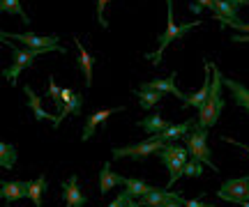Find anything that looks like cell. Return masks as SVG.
I'll use <instances>...</instances> for the list:
<instances>
[{
	"label": "cell",
	"mask_w": 249,
	"mask_h": 207,
	"mask_svg": "<svg viewBox=\"0 0 249 207\" xmlns=\"http://www.w3.org/2000/svg\"><path fill=\"white\" fill-rule=\"evenodd\" d=\"M224 88L231 92L233 101H235L242 111H247V113H249V88H247V85L238 83L235 79H224Z\"/></svg>",
	"instance_id": "17"
},
{
	"label": "cell",
	"mask_w": 249,
	"mask_h": 207,
	"mask_svg": "<svg viewBox=\"0 0 249 207\" xmlns=\"http://www.w3.org/2000/svg\"><path fill=\"white\" fill-rule=\"evenodd\" d=\"M113 0H97V21H99V26L102 28H107L108 30V21L107 16H104V9H107V5H111Z\"/></svg>",
	"instance_id": "30"
},
{
	"label": "cell",
	"mask_w": 249,
	"mask_h": 207,
	"mask_svg": "<svg viewBox=\"0 0 249 207\" xmlns=\"http://www.w3.org/2000/svg\"><path fill=\"white\" fill-rule=\"evenodd\" d=\"M136 205H139V203H136ZM139 207H141V205H139Z\"/></svg>",
	"instance_id": "39"
},
{
	"label": "cell",
	"mask_w": 249,
	"mask_h": 207,
	"mask_svg": "<svg viewBox=\"0 0 249 207\" xmlns=\"http://www.w3.org/2000/svg\"><path fill=\"white\" fill-rule=\"evenodd\" d=\"M123 207H129V205H127V203H124V205H123Z\"/></svg>",
	"instance_id": "37"
},
{
	"label": "cell",
	"mask_w": 249,
	"mask_h": 207,
	"mask_svg": "<svg viewBox=\"0 0 249 207\" xmlns=\"http://www.w3.org/2000/svg\"><path fill=\"white\" fill-rule=\"evenodd\" d=\"M157 157L169 168V189H171L182 177V168H185L187 159H189V152H187V147H182L178 143H164V147L157 152Z\"/></svg>",
	"instance_id": "4"
},
{
	"label": "cell",
	"mask_w": 249,
	"mask_h": 207,
	"mask_svg": "<svg viewBox=\"0 0 249 207\" xmlns=\"http://www.w3.org/2000/svg\"><path fill=\"white\" fill-rule=\"evenodd\" d=\"M46 191V175H37L33 182H28V198L35 207H42V196Z\"/></svg>",
	"instance_id": "23"
},
{
	"label": "cell",
	"mask_w": 249,
	"mask_h": 207,
	"mask_svg": "<svg viewBox=\"0 0 249 207\" xmlns=\"http://www.w3.org/2000/svg\"><path fill=\"white\" fill-rule=\"evenodd\" d=\"M189 9H192V12H194V14H201V12H203V9L198 7V5H196V2H192V5H189Z\"/></svg>",
	"instance_id": "35"
},
{
	"label": "cell",
	"mask_w": 249,
	"mask_h": 207,
	"mask_svg": "<svg viewBox=\"0 0 249 207\" xmlns=\"http://www.w3.org/2000/svg\"><path fill=\"white\" fill-rule=\"evenodd\" d=\"M0 42L12 48V64L2 69V76L7 79L9 85H14L17 79H18V74L23 72V69H28V67H33L39 55L49 53V51H44V48H21V46H14L12 42H7L5 37H0Z\"/></svg>",
	"instance_id": "3"
},
{
	"label": "cell",
	"mask_w": 249,
	"mask_h": 207,
	"mask_svg": "<svg viewBox=\"0 0 249 207\" xmlns=\"http://www.w3.org/2000/svg\"><path fill=\"white\" fill-rule=\"evenodd\" d=\"M169 125L171 122L161 115H148V117H143V120L136 122V127H141L143 131H148L150 136H160L164 129H169Z\"/></svg>",
	"instance_id": "20"
},
{
	"label": "cell",
	"mask_w": 249,
	"mask_h": 207,
	"mask_svg": "<svg viewBox=\"0 0 249 207\" xmlns=\"http://www.w3.org/2000/svg\"><path fill=\"white\" fill-rule=\"evenodd\" d=\"M76 42V48H79V67L81 72H83V79H86V85H92V67H95V60H92V55L86 51V46L81 44L79 39H74Z\"/></svg>",
	"instance_id": "21"
},
{
	"label": "cell",
	"mask_w": 249,
	"mask_h": 207,
	"mask_svg": "<svg viewBox=\"0 0 249 207\" xmlns=\"http://www.w3.org/2000/svg\"><path fill=\"white\" fill-rule=\"evenodd\" d=\"M124 193L129 196V198H143L148 191H152V187L148 182L143 180H136V177H124Z\"/></svg>",
	"instance_id": "22"
},
{
	"label": "cell",
	"mask_w": 249,
	"mask_h": 207,
	"mask_svg": "<svg viewBox=\"0 0 249 207\" xmlns=\"http://www.w3.org/2000/svg\"><path fill=\"white\" fill-rule=\"evenodd\" d=\"M120 111H124V106H113V108H102V111H97V113H92V115L86 120V125H83V134H81V141H90L92 136H95V131H97V127L104 122V120H108L111 115H116V113H120Z\"/></svg>",
	"instance_id": "10"
},
{
	"label": "cell",
	"mask_w": 249,
	"mask_h": 207,
	"mask_svg": "<svg viewBox=\"0 0 249 207\" xmlns=\"http://www.w3.org/2000/svg\"><path fill=\"white\" fill-rule=\"evenodd\" d=\"M226 2H231V5H233L235 9L242 7V5H247V0H226Z\"/></svg>",
	"instance_id": "34"
},
{
	"label": "cell",
	"mask_w": 249,
	"mask_h": 207,
	"mask_svg": "<svg viewBox=\"0 0 249 207\" xmlns=\"http://www.w3.org/2000/svg\"><path fill=\"white\" fill-rule=\"evenodd\" d=\"M245 207H249V203H245Z\"/></svg>",
	"instance_id": "38"
},
{
	"label": "cell",
	"mask_w": 249,
	"mask_h": 207,
	"mask_svg": "<svg viewBox=\"0 0 249 207\" xmlns=\"http://www.w3.org/2000/svg\"><path fill=\"white\" fill-rule=\"evenodd\" d=\"M213 16L217 18V21H240V18H238V9L233 7L231 2H226V0H214Z\"/></svg>",
	"instance_id": "24"
},
{
	"label": "cell",
	"mask_w": 249,
	"mask_h": 207,
	"mask_svg": "<svg viewBox=\"0 0 249 207\" xmlns=\"http://www.w3.org/2000/svg\"><path fill=\"white\" fill-rule=\"evenodd\" d=\"M166 5H169V14H166V30L160 35L157 39V51H152V53H145L143 58L145 60H152V64H160L161 63V53L169 48V44L173 39H180V37H185L192 28L201 26V21H192V23H182V26H176L173 23V0H166Z\"/></svg>",
	"instance_id": "2"
},
{
	"label": "cell",
	"mask_w": 249,
	"mask_h": 207,
	"mask_svg": "<svg viewBox=\"0 0 249 207\" xmlns=\"http://www.w3.org/2000/svg\"><path fill=\"white\" fill-rule=\"evenodd\" d=\"M180 205L182 207H210L203 200H187V198H180Z\"/></svg>",
	"instance_id": "31"
},
{
	"label": "cell",
	"mask_w": 249,
	"mask_h": 207,
	"mask_svg": "<svg viewBox=\"0 0 249 207\" xmlns=\"http://www.w3.org/2000/svg\"><path fill=\"white\" fill-rule=\"evenodd\" d=\"M247 2H249V0H247Z\"/></svg>",
	"instance_id": "40"
},
{
	"label": "cell",
	"mask_w": 249,
	"mask_h": 207,
	"mask_svg": "<svg viewBox=\"0 0 249 207\" xmlns=\"http://www.w3.org/2000/svg\"><path fill=\"white\" fill-rule=\"evenodd\" d=\"M222 88H224V76H222V72H219V67L213 64L210 92H208L205 104L198 108V115H196V120H194V129H203V131H208L210 127L217 125V120H219L224 106H226L224 95H222Z\"/></svg>",
	"instance_id": "1"
},
{
	"label": "cell",
	"mask_w": 249,
	"mask_h": 207,
	"mask_svg": "<svg viewBox=\"0 0 249 207\" xmlns=\"http://www.w3.org/2000/svg\"><path fill=\"white\" fill-rule=\"evenodd\" d=\"M62 198H65L67 207H86L88 205V198H86L79 189V177H76V175H71L70 180L62 182Z\"/></svg>",
	"instance_id": "13"
},
{
	"label": "cell",
	"mask_w": 249,
	"mask_h": 207,
	"mask_svg": "<svg viewBox=\"0 0 249 207\" xmlns=\"http://www.w3.org/2000/svg\"><path fill=\"white\" fill-rule=\"evenodd\" d=\"M164 147L160 138H155L150 136L148 141H143V143H136V145H124V147H113L111 154H113V159H124V157H129V159H145V157H150V154H157Z\"/></svg>",
	"instance_id": "7"
},
{
	"label": "cell",
	"mask_w": 249,
	"mask_h": 207,
	"mask_svg": "<svg viewBox=\"0 0 249 207\" xmlns=\"http://www.w3.org/2000/svg\"><path fill=\"white\" fill-rule=\"evenodd\" d=\"M0 14H14V16H18L23 23H30V18H28V14L23 12V5H21V0H0Z\"/></svg>",
	"instance_id": "25"
},
{
	"label": "cell",
	"mask_w": 249,
	"mask_h": 207,
	"mask_svg": "<svg viewBox=\"0 0 249 207\" xmlns=\"http://www.w3.org/2000/svg\"><path fill=\"white\" fill-rule=\"evenodd\" d=\"M143 90H155V92H160V95H166V92H171V95H176L178 99H182V95H185V92H180L178 88H176V72H171L166 79L145 81V83H143Z\"/></svg>",
	"instance_id": "15"
},
{
	"label": "cell",
	"mask_w": 249,
	"mask_h": 207,
	"mask_svg": "<svg viewBox=\"0 0 249 207\" xmlns=\"http://www.w3.org/2000/svg\"><path fill=\"white\" fill-rule=\"evenodd\" d=\"M217 198L226 203H249V175L245 177H233L222 184V189H217Z\"/></svg>",
	"instance_id": "8"
},
{
	"label": "cell",
	"mask_w": 249,
	"mask_h": 207,
	"mask_svg": "<svg viewBox=\"0 0 249 207\" xmlns=\"http://www.w3.org/2000/svg\"><path fill=\"white\" fill-rule=\"evenodd\" d=\"M0 37L5 39H14V42H21L26 48H44V51H58V53H67V48L60 46V37L51 35V37H42V35H33V32H21V35H14V32H5L0 30Z\"/></svg>",
	"instance_id": "6"
},
{
	"label": "cell",
	"mask_w": 249,
	"mask_h": 207,
	"mask_svg": "<svg viewBox=\"0 0 249 207\" xmlns=\"http://www.w3.org/2000/svg\"><path fill=\"white\" fill-rule=\"evenodd\" d=\"M164 207H182V205H180V200H171V203H166Z\"/></svg>",
	"instance_id": "36"
},
{
	"label": "cell",
	"mask_w": 249,
	"mask_h": 207,
	"mask_svg": "<svg viewBox=\"0 0 249 207\" xmlns=\"http://www.w3.org/2000/svg\"><path fill=\"white\" fill-rule=\"evenodd\" d=\"M182 175H187V177H201L203 175V163L198 159H194V157H189L185 168H182Z\"/></svg>",
	"instance_id": "28"
},
{
	"label": "cell",
	"mask_w": 249,
	"mask_h": 207,
	"mask_svg": "<svg viewBox=\"0 0 249 207\" xmlns=\"http://www.w3.org/2000/svg\"><path fill=\"white\" fill-rule=\"evenodd\" d=\"M136 95H139V104H141L143 111H150L152 106H157L161 101V95L155 90H143V88H139L136 90Z\"/></svg>",
	"instance_id": "27"
},
{
	"label": "cell",
	"mask_w": 249,
	"mask_h": 207,
	"mask_svg": "<svg viewBox=\"0 0 249 207\" xmlns=\"http://www.w3.org/2000/svg\"><path fill=\"white\" fill-rule=\"evenodd\" d=\"M185 147H187V152H189V157L198 159L201 163H208L214 173L219 171L217 163L213 161V152H210V147H208V131H203V129H192L189 134H185Z\"/></svg>",
	"instance_id": "5"
},
{
	"label": "cell",
	"mask_w": 249,
	"mask_h": 207,
	"mask_svg": "<svg viewBox=\"0 0 249 207\" xmlns=\"http://www.w3.org/2000/svg\"><path fill=\"white\" fill-rule=\"evenodd\" d=\"M60 99H62V111L55 115V122L53 127H58L65 120V117H74V115H81V108H83V95L79 92L70 90V88H62L60 90Z\"/></svg>",
	"instance_id": "9"
},
{
	"label": "cell",
	"mask_w": 249,
	"mask_h": 207,
	"mask_svg": "<svg viewBox=\"0 0 249 207\" xmlns=\"http://www.w3.org/2000/svg\"><path fill=\"white\" fill-rule=\"evenodd\" d=\"M21 198H28V182L23 180L0 182V200H5L7 205H14V200H21Z\"/></svg>",
	"instance_id": "11"
},
{
	"label": "cell",
	"mask_w": 249,
	"mask_h": 207,
	"mask_svg": "<svg viewBox=\"0 0 249 207\" xmlns=\"http://www.w3.org/2000/svg\"><path fill=\"white\" fill-rule=\"evenodd\" d=\"M194 129V120H185V122H176V125H169V129H164L160 136H155V138H160L161 143H173V141H178L182 138L185 134H189Z\"/></svg>",
	"instance_id": "18"
},
{
	"label": "cell",
	"mask_w": 249,
	"mask_h": 207,
	"mask_svg": "<svg viewBox=\"0 0 249 207\" xmlns=\"http://www.w3.org/2000/svg\"><path fill=\"white\" fill-rule=\"evenodd\" d=\"M180 198H182V196L176 193V191H161L160 187H152V191H148V193L143 196L139 205L141 207H164L166 203H171V200H180Z\"/></svg>",
	"instance_id": "14"
},
{
	"label": "cell",
	"mask_w": 249,
	"mask_h": 207,
	"mask_svg": "<svg viewBox=\"0 0 249 207\" xmlns=\"http://www.w3.org/2000/svg\"><path fill=\"white\" fill-rule=\"evenodd\" d=\"M23 92H26V97H28V108L33 111V115H35V120H51V125H53V122H55V115H51V113H46L44 108H42L39 95H35V90H33L30 85H23Z\"/></svg>",
	"instance_id": "19"
},
{
	"label": "cell",
	"mask_w": 249,
	"mask_h": 207,
	"mask_svg": "<svg viewBox=\"0 0 249 207\" xmlns=\"http://www.w3.org/2000/svg\"><path fill=\"white\" fill-rule=\"evenodd\" d=\"M120 184H124V177L123 175H118V173L111 171V163H102V171H99V193L102 196H107L111 189H116V187H120Z\"/></svg>",
	"instance_id": "16"
},
{
	"label": "cell",
	"mask_w": 249,
	"mask_h": 207,
	"mask_svg": "<svg viewBox=\"0 0 249 207\" xmlns=\"http://www.w3.org/2000/svg\"><path fill=\"white\" fill-rule=\"evenodd\" d=\"M60 90H62V88H58V85H55V79H53V76H51V81H49V90H46V97L51 99V104H53V106H55V111H58V113H60V111H62Z\"/></svg>",
	"instance_id": "29"
},
{
	"label": "cell",
	"mask_w": 249,
	"mask_h": 207,
	"mask_svg": "<svg viewBox=\"0 0 249 207\" xmlns=\"http://www.w3.org/2000/svg\"><path fill=\"white\" fill-rule=\"evenodd\" d=\"M210 79H213V63H205V81L203 85H201V90L194 92V95H182V104L189 108H198L205 104V99H208V92H210Z\"/></svg>",
	"instance_id": "12"
},
{
	"label": "cell",
	"mask_w": 249,
	"mask_h": 207,
	"mask_svg": "<svg viewBox=\"0 0 249 207\" xmlns=\"http://www.w3.org/2000/svg\"><path fill=\"white\" fill-rule=\"evenodd\" d=\"M17 147L14 145L5 143V141H0V168H5V171H9V168H14V163H17Z\"/></svg>",
	"instance_id": "26"
},
{
	"label": "cell",
	"mask_w": 249,
	"mask_h": 207,
	"mask_svg": "<svg viewBox=\"0 0 249 207\" xmlns=\"http://www.w3.org/2000/svg\"><path fill=\"white\" fill-rule=\"evenodd\" d=\"M127 200H129V196H127V193H120V196H118V198H113V203H108L107 207H123Z\"/></svg>",
	"instance_id": "32"
},
{
	"label": "cell",
	"mask_w": 249,
	"mask_h": 207,
	"mask_svg": "<svg viewBox=\"0 0 249 207\" xmlns=\"http://www.w3.org/2000/svg\"><path fill=\"white\" fill-rule=\"evenodd\" d=\"M222 141L224 143H233L235 147H240V150H245V152L249 154V145H245V143H238V141H233V138H229V136H222Z\"/></svg>",
	"instance_id": "33"
}]
</instances>
